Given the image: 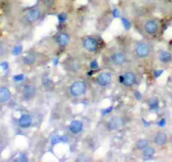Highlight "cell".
Listing matches in <instances>:
<instances>
[{"label":"cell","mask_w":172,"mask_h":162,"mask_svg":"<svg viewBox=\"0 0 172 162\" xmlns=\"http://www.w3.org/2000/svg\"><path fill=\"white\" fill-rule=\"evenodd\" d=\"M87 89V85L84 81H76L70 86V93L74 96H83Z\"/></svg>","instance_id":"1"},{"label":"cell","mask_w":172,"mask_h":162,"mask_svg":"<svg viewBox=\"0 0 172 162\" xmlns=\"http://www.w3.org/2000/svg\"><path fill=\"white\" fill-rule=\"evenodd\" d=\"M125 124V120L122 117H112L107 123V128L109 130H118L121 128Z\"/></svg>","instance_id":"2"},{"label":"cell","mask_w":172,"mask_h":162,"mask_svg":"<svg viewBox=\"0 0 172 162\" xmlns=\"http://www.w3.org/2000/svg\"><path fill=\"white\" fill-rule=\"evenodd\" d=\"M136 53L141 58L147 57L150 53V46L148 43L140 42L136 47Z\"/></svg>","instance_id":"3"},{"label":"cell","mask_w":172,"mask_h":162,"mask_svg":"<svg viewBox=\"0 0 172 162\" xmlns=\"http://www.w3.org/2000/svg\"><path fill=\"white\" fill-rule=\"evenodd\" d=\"M84 46L89 52H95L98 48V42L95 38L93 37H87L84 41Z\"/></svg>","instance_id":"4"},{"label":"cell","mask_w":172,"mask_h":162,"mask_svg":"<svg viewBox=\"0 0 172 162\" xmlns=\"http://www.w3.org/2000/svg\"><path fill=\"white\" fill-rule=\"evenodd\" d=\"M122 83L125 86H132L136 83V75L132 72H127L121 75Z\"/></svg>","instance_id":"5"},{"label":"cell","mask_w":172,"mask_h":162,"mask_svg":"<svg viewBox=\"0 0 172 162\" xmlns=\"http://www.w3.org/2000/svg\"><path fill=\"white\" fill-rule=\"evenodd\" d=\"M36 87L32 85V84H27L25 86L23 90V95L24 98L27 101L31 100L34 96H36Z\"/></svg>","instance_id":"6"},{"label":"cell","mask_w":172,"mask_h":162,"mask_svg":"<svg viewBox=\"0 0 172 162\" xmlns=\"http://www.w3.org/2000/svg\"><path fill=\"white\" fill-rule=\"evenodd\" d=\"M112 77L109 73H102L97 77V83L101 86H107L112 83Z\"/></svg>","instance_id":"7"},{"label":"cell","mask_w":172,"mask_h":162,"mask_svg":"<svg viewBox=\"0 0 172 162\" xmlns=\"http://www.w3.org/2000/svg\"><path fill=\"white\" fill-rule=\"evenodd\" d=\"M41 16V10L38 9H30L26 14V20L28 22H34L37 20Z\"/></svg>","instance_id":"8"},{"label":"cell","mask_w":172,"mask_h":162,"mask_svg":"<svg viewBox=\"0 0 172 162\" xmlns=\"http://www.w3.org/2000/svg\"><path fill=\"white\" fill-rule=\"evenodd\" d=\"M32 123V117L28 115V114H25L19 117V121H18V124L20 128H29Z\"/></svg>","instance_id":"9"},{"label":"cell","mask_w":172,"mask_h":162,"mask_svg":"<svg viewBox=\"0 0 172 162\" xmlns=\"http://www.w3.org/2000/svg\"><path fill=\"white\" fill-rule=\"evenodd\" d=\"M158 27V24H157L156 21H154V20H149V21H148L147 23L145 24V25H144L146 32L149 34V35H153V34H155V33L157 32Z\"/></svg>","instance_id":"10"},{"label":"cell","mask_w":172,"mask_h":162,"mask_svg":"<svg viewBox=\"0 0 172 162\" xmlns=\"http://www.w3.org/2000/svg\"><path fill=\"white\" fill-rule=\"evenodd\" d=\"M11 98V92L9 89L4 86L0 87V102L5 103L9 102Z\"/></svg>","instance_id":"11"},{"label":"cell","mask_w":172,"mask_h":162,"mask_svg":"<svg viewBox=\"0 0 172 162\" xmlns=\"http://www.w3.org/2000/svg\"><path fill=\"white\" fill-rule=\"evenodd\" d=\"M83 128H84L83 123L80 121L78 120L73 121L69 125V130L73 134H75L81 133L83 130Z\"/></svg>","instance_id":"12"},{"label":"cell","mask_w":172,"mask_h":162,"mask_svg":"<svg viewBox=\"0 0 172 162\" xmlns=\"http://www.w3.org/2000/svg\"><path fill=\"white\" fill-rule=\"evenodd\" d=\"M112 61L116 65H121L127 62V57L122 52H116L112 56Z\"/></svg>","instance_id":"13"},{"label":"cell","mask_w":172,"mask_h":162,"mask_svg":"<svg viewBox=\"0 0 172 162\" xmlns=\"http://www.w3.org/2000/svg\"><path fill=\"white\" fill-rule=\"evenodd\" d=\"M70 42V37L66 33H62L57 37V42L60 46H66Z\"/></svg>","instance_id":"14"},{"label":"cell","mask_w":172,"mask_h":162,"mask_svg":"<svg viewBox=\"0 0 172 162\" xmlns=\"http://www.w3.org/2000/svg\"><path fill=\"white\" fill-rule=\"evenodd\" d=\"M154 143L157 145H164L167 143V136L165 134H164L162 132H159L156 134L154 137Z\"/></svg>","instance_id":"15"},{"label":"cell","mask_w":172,"mask_h":162,"mask_svg":"<svg viewBox=\"0 0 172 162\" xmlns=\"http://www.w3.org/2000/svg\"><path fill=\"white\" fill-rule=\"evenodd\" d=\"M159 60L161 63H170L172 60V55L166 51H161L159 54Z\"/></svg>","instance_id":"16"},{"label":"cell","mask_w":172,"mask_h":162,"mask_svg":"<svg viewBox=\"0 0 172 162\" xmlns=\"http://www.w3.org/2000/svg\"><path fill=\"white\" fill-rule=\"evenodd\" d=\"M36 60V56L32 54V53H30L28 55H26L25 57H24V63L27 65H31L33 63H35V62Z\"/></svg>","instance_id":"17"},{"label":"cell","mask_w":172,"mask_h":162,"mask_svg":"<svg viewBox=\"0 0 172 162\" xmlns=\"http://www.w3.org/2000/svg\"><path fill=\"white\" fill-rule=\"evenodd\" d=\"M149 146V141L147 139H139L137 142V148L138 149H144L145 148H147Z\"/></svg>","instance_id":"18"},{"label":"cell","mask_w":172,"mask_h":162,"mask_svg":"<svg viewBox=\"0 0 172 162\" xmlns=\"http://www.w3.org/2000/svg\"><path fill=\"white\" fill-rule=\"evenodd\" d=\"M154 153H155V150H154V149L152 148V147H147V148L144 149V157H152L153 155H154Z\"/></svg>","instance_id":"19"},{"label":"cell","mask_w":172,"mask_h":162,"mask_svg":"<svg viewBox=\"0 0 172 162\" xmlns=\"http://www.w3.org/2000/svg\"><path fill=\"white\" fill-rule=\"evenodd\" d=\"M149 107L151 110H157L159 108L158 100H153L149 102Z\"/></svg>","instance_id":"20"},{"label":"cell","mask_w":172,"mask_h":162,"mask_svg":"<svg viewBox=\"0 0 172 162\" xmlns=\"http://www.w3.org/2000/svg\"><path fill=\"white\" fill-rule=\"evenodd\" d=\"M42 83H43V85H44L45 87H47V86H49L51 84V80L49 79V77L44 76L43 79H42Z\"/></svg>","instance_id":"21"},{"label":"cell","mask_w":172,"mask_h":162,"mask_svg":"<svg viewBox=\"0 0 172 162\" xmlns=\"http://www.w3.org/2000/svg\"><path fill=\"white\" fill-rule=\"evenodd\" d=\"M57 18H58V21H59V23H63V22H65L66 21V19H67V14L65 13H62L60 14L58 16H57Z\"/></svg>","instance_id":"22"},{"label":"cell","mask_w":172,"mask_h":162,"mask_svg":"<svg viewBox=\"0 0 172 162\" xmlns=\"http://www.w3.org/2000/svg\"><path fill=\"white\" fill-rule=\"evenodd\" d=\"M21 52H22V46H17L14 47V49H13V54L14 55H19L21 53Z\"/></svg>","instance_id":"23"},{"label":"cell","mask_w":172,"mask_h":162,"mask_svg":"<svg viewBox=\"0 0 172 162\" xmlns=\"http://www.w3.org/2000/svg\"><path fill=\"white\" fill-rule=\"evenodd\" d=\"M121 22L123 24V25H124V27L126 29H127V30H129L131 27V24L129 22V20H127V19H121Z\"/></svg>","instance_id":"24"},{"label":"cell","mask_w":172,"mask_h":162,"mask_svg":"<svg viewBox=\"0 0 172 162\" xmlns=\"http://www.w3.org/2000/svg\"><path fill=\"white\" fill-rule=\"evenodd\" d=\"M24 79H25V76H24L23 74H17V75H15L14 77V80L15 82H20Z\"/></svg>","instance_id":"25"},{"label":"cell","mask_w":172,"mask_h":162,"mask_svg":"<svg viewBox=\"0 0 172 162\" xmlns=\"http://www.w3.org/2000/svg\"><path fill=\"white\" fill-rule=\"evenodd\" d=\"M112 110H113V107H108V108H106V109H105V110H103L102 116H106V114L110 113V112H112Z\"/></svg>","instance_id":"26"},{"label":"cell","mask_w":172,"mask_h":162,"mask_svg":"<svg viewBox=\"0 0 172 162\" xmlns=\"http://www.w3.org/2000/svg\"><path fill=\"white\" fill-rule=\"evenodd\" d=\"M98 67H99V65H98V63L96 60H94L90 63V68H91L92 69H98Z\"/></svg>","instance_id":"27"},{"label":"cell","mask_w":172,"mask_h":162,"mask_svg":"<svg viewBox=\"0 0 172 162\" xmlns=\"http://www.w3.org/2000/svg\"><path fill=\"white\" fill-rule=\"evenodd\" d=\"M163 70H155L154 72H153V74H154V76L156 77V78H158V77H159L161 74H163Z\"/></svg>","instance_id":"28"},{"label":"cell","mask_w":172,"mask_h":162,"mask_svg":"<svg viewBox=\"0 0 172 162\" xmlns=\"http://www.w3.org/2000/svg\"><path fill=\"white\" fill-rule=\"evenodd\" d=\"M1 67L3 68V69L4 70H7L9 69V64H8L7 62H4V63H1Z\"/></svg>","instance_id":"29"},{"label":"cell","mask_w":172,"mask_h":162,"mask_svg":"<svg viewBox=\"0 0 172 162\" xmlns=\"http://www.w3.org/2000/svg\"><path fill=\"white\" fill-rule=\"evenodd\" d=\"M113 16H114L115 18H118V17H120V11H119V10H117V9L113 10Z\"/></svg>","instance_id":"30"},{"label":"cell","mask_w":172,"mask_h":162,"mask_svg":"<svg viewBox=\"0 0 172 162\" xmlns=\"http://www.w3.org/2000/svg\"><path fill=\"white\" fill-rule=\"evenodd\" d=\"M165 124H166L165 119H161V120L158 122V125L159 126V127H164V126H165Z\"/></svg>","instance_id":"31"},{"label":"cell","mask_w":172,"mask_h":162,"mask_svg":"<svg viewBox=\"0 0 172 162\" xmlns=\"http://www.w3.org/2000/svg\"><path fill=\"white\" fill-rule=\"evenodd\" d=\"M135 96L137 97V99H138V100H141V99H142L141 93H139L138 91H136V92H135Z\"/></svg>","instance_id":"32"},{"label":"cell","mask_w":172,"mask_h":162,"mask_svg":"<svg viewBox=\"0 0 172 162\" xmlns=\"http://www.w3.org/2000/svg\"><path fill=\"white\" fill-rule=\"evenodd\" d=\"M19 161H27V159H26V156L25 155H22L20 158L19 159Z\"/></svg>","instance_id":"33"},{"label":"cell","mask_w":172,"mask_h":162,"mask_svg":"<svg viewBox=\"0 0 172 162\" xmlns=\"http://www.w3.org/2000/svg\"><path fill=\"white\" fill-rule=\"evenodd\" d=\"M3 54V46H1V44H0V57L2 56Z\"/></svg>","instance_id":"34"},{"label":"cell","mask_w":172,"mask_h":162,"mask_svg":"<svg viewBox=\"0 0 172 162\" xmlns=\"http://www.w3.org/2000/svg\"><path fill=\"white\" fill-rule=\"evenodd\" d=\"M53 63H54V64H55V65L57 64V59H54V61H53Z\"/></svg>","instance_id":"35"}]
</instances>
